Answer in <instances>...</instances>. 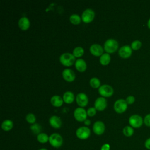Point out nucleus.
I'll list each match as a JSON object with an SVG mask.
<instances>
[{"label":"nucleus","instance_id":"obj_1","mask_svg":"<svg viewBox=\"0 0 150 150\" xmlns=\"http://www.w3.org/2000/svg\"><path fill=\"white\" fill-rule=\"evenodd\" d=\"M118 47V43L114 39H107L104 45V49L107 53L115 52Z\"/></svg>","mask_w":150,"mask_h":150},{"label":"nucleus","instance_id":"obj_2","mask_svg":"<svg viewBox=\"0 0 150 150\" xmlns=\"http://www.w3.org/2000/svg\"><path fill=\"white\" fill-rule=\"evenodd\" d=\"M49 142L51 146L54 148H60L63 142L62 137L58 133H53L49 136Z\"/></svg>","mask_w":150,"mask_h":150},{"label":"nucleus","instance_id":"obj_3","mask_svg":"<svg viewBox=\"0 0 150 150\" xmlns=\"http://www.w3.org/2000/svg\"><path fill=\"white\" fill-rule=\"evenodd\" d=\"M60 62L64 66H70L76 62L75 57L73 54L64 53L60 56Z\"/></svg>","mask_w":150,"mask_h":150},{"label":"nucleus","instance_id":"obj_4","mask_svg":"<svg viewBox=\"0 0 150 150\" xmlns=\"http://www.w3.org/2000/svg\"><path fill=\"white\" fill-rule=\"evenodd\" d=\"M90 129L87 127H80L78 128L76 131L77 137L82 140L87 139L90 135Z\"/></svg>","mask_w":150,"mask_h":150},{"label":"nucleus","instance_id":"obj_5","mask_svg":"<svg viewBox=\"0 0 150 150\" xmlns=\"http://www.w3.org/2000/svg\"><path fill=\"white\" fill-rule=\"evenodd\" d=\"M128 122L130 126H131L132 128H138L142 126L144 122V120L140 115L134 114L129 118Z\"/></svg>","mask_w":150,"mask_h":150},{"label":"nucleus","instance_id":"obj_6","mask_svg":"<svg viewBox=\"0 0 150 150\" xmlns=\"http://www.w3.org/2000/svg\"><path fill=\"white\" fill-rule=\"evenodd\" d=\"M127 105L126 101L124 99H118L114 103V110L119 114L123 113L127 108Z\"/></svg>","mask_w":150,"mask_h":150},{"label":"nucleus","instance_id":"obj_7","mask_svg":"<svg viewBox=\"0 0 150 150\" xmlns=\"http://www.w3.org/2000/svg\"><path fill=\"white\" fill-rule=\"evenodd\" d=\"M87 112L83 108H76L74 111V117L75 119L79 122L84 121L87 119Z\"/></svg>","mask_w":150,"mask_h":150},{"label":"nucleus","instance_id":"obj_8","mask_svg":"<svg viewBox=\"0 0 150 150\" xmlns=\"http://www.w3.org/2000/svg\"><path fill=\"white\" fill-rule=\"evenodd\" d=\"M99 94L104 97H110L113 94L114 90L112 87L108 84H103L98 88Z\"/></svg>","mask_w":150,"mask_h":150},{"label":"nucleus","instance_id":"obj_9","mask_svg":"<svg viewBox=\"0 0 150 150\" xmlns=\"http://www.w3.org/2000/svg\"><path fill=\"white\" fill-rule=\"evenodd\" d=\"M95 16V13L91 9L88 8L84 10L81 15V19L85 23L91 22Z\"/></svg>","mask_w":150,"mask_h":150},{"label":"nucleus","instance_id":"obj_10","mask_svg":"<svg viewBox=\"0 0 150 150\" xmlns=\"http://www.w3.org/2000/svg\"><path fill=\"white\" fill-rule=\"evenodd\" d=\"M105 127L103 122L101 121H96L93 126V130L94 132L98 135H102L105 131Z\"/></svg>","mask_w":150,"mask_h":150},{"label":"nucleus","instance_id":"obj_11","mask_svg":"<svg viewBox=\"0 0 150 150\" xmlns=\"http://www.w3.org/2000/svg\"><path fill=\"white\" fill-rule=\"evenodd\" d=\"M118 54L122 58H128L132 54V48L128 45H124L119 49Z\"/></svg>","mask_w":150,"mask_h":150},{"label":"nucleus","instance_id":"obj_12","mask_svg":"<svg viewBox=\"0 0 150 150\" xmlns=\"http://www.w3.org/2000/svg\"><path fill=\"white\" fill-rule=\"evenodd\" d=\"M76 100L77 104L81 107L86 106L88 102V97L87 95L84 93H80L77 94L76 97Z\"/></svg>","mask_w":150,"mask_h":150},{"label":"nucleus","instance_id":"obj_13","mask_svg":"<svg viewBox=\"0 0 150 150\" xmlns=\"http://www.w3.org/2000/svg\"><path fill=\"white\" fill-rule=\"evenodd\" d=\"M107 107V100L104 97H98L94 103V107L98 111H103Z\"/></svg>","mask_w":150,"mask_h":150},{"label":"nucleus","instance_id":"obj_14","mask_svg":"<svg viewBox=\"0 0 150 150\" xmlns=\"http://www.w3.org/2000/svg\"><path fill=\"white\" fill-rule=\"evenodd\" d=\"M62 76L63 79L69 82L73 81L75 79V73L70 69H66L62 72Z\"/></svg>","mask_w":150,"mask_h":150},{"label":"nucleus","instance_id":"obj_15","mask_svg":"<svg viewBox=\"0 0 150 150\" xmlns=\"http://www.w3.org/2000/svg\"><path fill=\"white\" fill-rule=\"evenodd\" d=\"M90 52L95 56H100L103 54V48L98 44H93L90 47Z\"/></svg>","mask_w":150,"mask_h":150},{"label":"nucleus","instance_id":"obj_16","mask_svg":"<svg viewBox=\"0 0 150 150\" xmlns=\"http://www.w3.org/2000/svg\"><path fill=\"white\" fill-rule=\"evenodd\" d=\"M18 26L20 29L23 30H27L30 26V21L29 19L25 16L22 17L18 21Z\"/></svg>","mask_w":150,"mask_h":150},{"label":"nucleus","instance_id":"obj_17","mask_svg":"<svg viewBox=\"0 0 150 150\" xmlns=\"http://www.w3.org/2000/svg\"><path fill=\"white\" fill-rule=\"evenodd\" d=\"M49 124L54 128H59L62 125V121L58 116L53 115L49 118Z\"/></svg>","mask_w":150,"mask_h":150},{"label":"nucleus","instance_id":"obj_18","mask_svg":"<svg viewBox=\"0 0 150 150\" xmlns=\"http://www.w3.org/2000/svg\"><path fill=\"white\" fill-rule=\"evenodd\" d=\"M75 67L80 72H83L86 70L87 64L86 62L82 59H78L76 60Z\"/></svg>","mask_w":150,"mask_h":150},{"label":"nucleus","instance_id":"obj_19","mask_svg":"<svg viewBox=\"0 0 150 150\" xmlns=\"http://www.w3.org/2000/svg\"><path fill=\"white\" fill-rule=\"evenodd\" d=\"M63 99L59 96H53L50 99L51 104L54 107H60L63 103Z\"/></svg>","mask_w":150,"mask_h":150},{"label":"nucleus","instance_id":"obj_20","mask_svg":"<svg viewBox=\"0 0 150 150\" xmlns=\"http://www.w3.org/2000/svg\"><path fill=\"white\" fill-rule=\"evenodd\" d=\"M63 101L67 104H70L73 102L74 100V94L70 91H67L65 92L63 96Z\"/></svg>","mask_w":150,"mask_h":150},{"label":"nucleus","instance_id":"obj_21","mask_svg":"<svg viewBox=\"0 0 150 150\" xmlns=\"http://www.w3.org/2000/svg\"><path fill=\"white\" fill-rule=\"evenodd\" d=\"M13 127V122L12 121L10 120H6L4 121L1 125L2 129L5 131H10L11 129H12Z\"/></svg>","mask_w":150,"mask_h":150},{"label":"nucleus","instance_id":"obj_22","mask_svg":"<svg viewBox=\"0 0 150 150\" xmlns=\"http://www.w3.org/2000/svg\"><path fill=\"white\" fill-rule=\"evenodd\" d=\"M110 60H111L110 56L109 53H103L100 57V62L103 66L107 65L110 63Z\"/></svg>","mask_w":150,"mask_h":150},{"label":"nucleus","instance_id":"obj_23","mask_svg":"<svg viewBox=\"0 0 150 150\" xmlns=\"http://www.w3.org/2000/svg\"><path fill=\"white\" fill-rule=\"evenodd\" d=\"M49 137L45 133L41 132L37 135V140L41 144H45L49 141Z\"/></svg>","mask_w":150,"mask_h":150},{"label":"nucleus","instance_id":"obj_24","mask_svg":"<svg viewBox=\"0 0 150 150\" xmlns=\"http://www.w3.org/2000/svg\"><path fill=\"white\" fill-rule=\"evenodd\" d=\"M122 132L125 137H131L134 134V128L131 126L127 125L123 128Z\"/></svg>","mask_w":150,"mask_h":150},{"label":"nucleus","instance_id":"obj_25","mask_svg":"<svg viewBox=\"0 0 150 150\" xmlns=\"http://www.w3.org/2000/svg\"><path fill=\"white\" fill-rule=\"evenodd\" d=\"M84 52V49L82 47L77 46L73 49V54L75 57H79L83 55Z\"/></svg>","mask_w":150,"mask_h":150},{"label":"nucleus","instance_id":"obj_26","mask_svg":"<svg viewBox=\"0 0 150 150\" xmlns=\"http://www.w3.org/2000/svg\"><path fill=\"white\" fill-rule=\"evenodd\" d=\"M69 19H70V21L71 22V23H73L74 25H78L80 23L81 18L80 17V16L79 15L74 13V14H72L70 16Z\"/></svg>","mask_w":150,"mask_h":150},{"label":"nucleus","instance_id":"obj_27","mask_svg":"<svg viewBox=\"0 0 150 150\" xmlns=\"http://www.w3.org/2000/svg\"><path fill=\"white\" fill-rule=\"evenodd\" d=\"M30 130L32 132V133H33L34 134H39L41 131V126L39 124H37V123H35L33 124H32L30 127Z\"/></svg>","mask_w":150,"mask_h":150},{"label":"nucleus","instance_id":"obj_28","mask_svg":"<svg viewBox=\"0 0 150 150\" xmlns=\"http://www.w3.org/2000/svg\"><path fill=\"white\" fill-rule=\"evenodd\" d=\"M90 84L93 88H97L100 87V81L97 77H93L90 80Z\"/></svg>","mask_w":150,"mask_h":150},{"label":"nucleus","instance_id":"obj_29","mask_svg":"<svg viewBox=\"0 0 150 150\" xmlns=\"http://www.w3.org/2000/svg\"><path fill=\"white\" fill-rule=\"evenodd\" d=\"M141 46H142V43H141V41L139 40H136L132 42L131 47L132 48V49L137 50L141 48Z\"/></svg>","mask_w":150,"mask_h":150},{"label":"nucleus","instance_id":"obj_30","mask_svg":"<svg viewBox=\"0 0 150 150\" xmlns=\"http://www.w3.org/2000/svg\"><path fill=\"white\" fill-rule=\"evenodd\" d=\"M26 120L28 122L33 124L36 121V117L33 114L29 113L26 116Z\"/></svg>","mask_w":150,"mask_h":150},{"label":"nucleus","instance_id":"obj_31","mask_svg":"<svg viewBox=\"0 0 150 150\" xmlns=\"http://www.w3.org/2000/svg\"><path fill=\"white\" fill-rule=\"evenodd\" d=\"M96 109L95 107H90L87 111V115L89 117H93L96 114Z\"/></svg>","mask_w":150,"mask_h":150},{"label":"nucleus","instance_id":"obj_32","mask_svg":"<svg viewBox=\"0 0 150 150\" xmlns=\"http://www.w3.org/2000/svg\"><path fill=\"white\" fill-rule=\"evenodd\" d=\"M144 123L147 127H150V114H147L144 119Z\"/></svg>","mask_w":150,"mask_h":150},{"label":"nucleus","instance_id":"obj_33","mask_svg":"<svg viewBox=\"0 0 150 150\" xmlns=\"http://www.w3.org/2000/svg\"><path fill=\"white\" fill-rule=\"evenodd\" d=\"M127 103L128 104H132L134 103L135 101V97L132 96H128L125 100Z\"/></svg>","mask_w":150,"mask_h":150},{"label":"nucleus","instance_id":"obj_34","mask_svg":"<svg viewBox=\"0 0 150 150\" xmlns=\"http://www.w3.org/2000/svg\"><path fill=\"white\" fill-rule=\"evenodd\" d=\"M144 146L146 149L150 150V137L147 138L144 143Z\"/></svg>","mask_w":150,"mask_h":150},{"label":"nucleus","instance_id":"obj_35","mask_svg":"<svg viewBox=\"0 0 150 150\" xmlns=\"http://www.w3.org/2000/svg\"><path fill=\"white\" fill-rule=\"evenodd\" d=\"M100 150H110V145L108 144H103L101 147Z\"/></svg>","mask_w":150,"mask_h":150},{"label":"nucleus","instance_id":"obj_36","mask_svg":"<svg viewBox=\"0 0 150 150\" xmlns=\"http://www.w3.org/2000/svg\"><path fill=\"white\" fill-rule=\"evenodd\" d=\"M84 124L86 125H89L90 124V123H91V122H90V120H88V119H86L84 121Z\"/></svg>","mask_w":150,"mask_h":150},{"label":"nucleus","instance_id":"obj_37","mask_svg":"<svg viewBox=\"0 0 150 150\" xmlns=\"http://www.w3.org/2000/svg\"><path fill=\"white\" fill-rule=\"evenodd\" d=\"M147 25H148V27L150 29V18L149 19L148 22H147Z\"/></svg>","mask_w":150,"mask_h":150},{"label":"nucleus","instance_id":"obj_38","mask_svg":"<svg viewBox=\"0 0 150 150\" xmlns=\"http://www.w3.org/2000/svg\"><path fill=\"white\" fill-rule=\"evenodd\" d=\"M38 150H47V149H46V148H40V149H39Z\"/></svg>","mask_w":150,"mask_h":150}]
</instances>
